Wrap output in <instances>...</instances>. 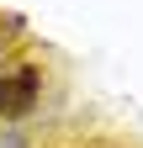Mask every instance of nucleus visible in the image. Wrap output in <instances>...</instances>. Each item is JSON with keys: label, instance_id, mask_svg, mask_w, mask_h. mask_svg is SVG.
<instances>
[{"label": "nucleus", "instance_id": "1", "mask_svg": "<svg viewBox=\"0 0 143 148\" xmlns=\"http://www.w3.org/2000/svg\"><path fill=\"white\" fill-rule=\"evenodd\" d=\"M43 95V64L16 58L0 69V122H27Z\"/></svg>", "mask_w": 143, "mask_h": 148}, {"label": "nucleus", "instance_id": "2", "mask_svg": "<svg viewBox=\"0 0 143 148\" xmlns=\"http://www.w3.org/2000/svg\"><path fill=\"white\" fill-rule=\"evenodd\" d=\"M0 148H27V132L21 127H6V132H0Z\"/></svg>", "mask_w": 143, "mask_h": 148}]
</instances>
